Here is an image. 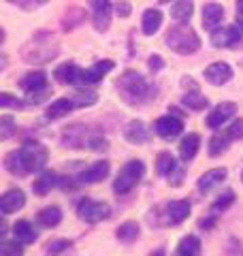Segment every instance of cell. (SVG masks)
<instances>
[{
    "label": "cell",
    "mask_w": 243,
    "mask_h": 256,
    "mask_svg": "<svg viewBox=\"0 0 243 256\" xmlns=\"http://www.w3.org/2000/svg\"><path fill=\"white\" fill-rule=\"evenodd\" d=\"M9 2H13V4H20V2H22V0H9Z\"/></svg>",
    "instance_id": "cell-48"
},
{
    "label": "cell",
    "mask_w": 243,
    "mask_h": 256,
    "mask_svg": "<svg viewBox=\"0 0 243 256\" xmlns=\"http://www.w3.org/2000/svg\"><path fill=\"white\" fill-rule=\"evenodd\" d=\"M0 107H2V109H9V107H13V109H24V107H26V102L20 100V98H13L9 92H2V94H0Z\"/></svg>",
    "instance_id": "cell-40"
},
{
    "label": "cell",
    "mask_w": 243,
    "mask_h": 256,
    "mask_svg": "<svg viewBox=\"0 0 243 256\" xmlns=\"http://www.w3.org/2000/svg\"><path fill=\"white\" fill-rule=\"evenodd\" d=\"M237 15L243 18V0H237Z\"/></svg>",
    "instance_id": "cell-47"
},
{
    "label": "cell",
    "mask_w": 243,
    "mask_h": 256,
    "mask_svg": "<svg viewBox=\"0 0 243 256\" xmlns=\"http://www.w3.org/2000/svg\"><path fill=\"white\" fill-rule=\"evenodd\" d=\"M38 222L45 228H56L62 222V210L58 205H47L38 212Z\"/></svg>",
    "instance_id": "cell-30"
},
{
    "label": "cell",
    "mask_w": 243,
    "mask_h": 256,
    "mask_svg": "<svg viewBox=\"0 0 243 256\" xmlns=\"http://www.w3.org/2000/svg\"><path fill=\"white\" fill-rule=\"evenodd\" d=\"M162 66H164V62H162L160 56H152V58H150V70L156 73V70H160Z\"/></svg>",
    "instance_id": "cell-44"
},
{
    "label": "cell",
    "mask_w": 243,
    "mask_h": 256,
    "mask_svg": "<svg viewBox=\"0 0 243 256\" xmlns=\"http://www.w3.org/2000/svg\"><path fill=\"white\" fill-rule=\"evenodd\" d=\"M70 248H72L70 239H64V237L52 239V242L45 244V256H60V254H64V252H68Z\"/></svg>",
    "instance_id": "cell-35"
},
{
    "label": "cell",
    "mask_w": 243,
    "mask_h": 256,
    "mask_svg": "<svg viewBox=\"0 0 243 256\" xmlns=\"http://www.w3.org/2000/svg\"><path fill=\"white\" fill-rule=\"evenodd\" d=\"M232 203H234V190H224L222 194L212 203V207H209V214H212V216H220V214H224L226 210H228Z\"/></svg>",
    "instance_id": "cell-33"
},
{
    "label": "cell",
    "mask_w": 243,
    "mask_h": 256,
    "mask_svg": "<svg viewBox=\"0 0 243 256\" xmlns=\"http://www.w3.org/2000/svg\"><path fill=\"white\" fill-rule=\"evenodd\" d=\"M92 6V22L98 32H107L111 26V2L109 0H90Z\"/></svg>",
    "instance_id": "cell-12"
},
{
    "label": "cell",
    "mask_w": 243,
    "mask_h": 256,
    "mask_svg": "<svg viewBox=\"0 0 243 256\" xmlns=\"http://www.w3.org/2000/svg\"><path fill=\"white\" fill-rule=\"evenodd\" d=\"M232 141H237L232 137V132L228 130V128H222L220 132H216L212 139H209V146H207V152H209V156L212 158H218V156H222L226 150L230 148V143Z\"/></svg>",
    "instance_id": "cell-20"
},
{
    "label": "cell",
    "mask_w": 243,
    "mask_h": 256,
    "mask_svg": "<svg viewBox=\"0 0 243 256\" xmlns=\"http://www.w3.org/2000/svg\"><path fill=\"white\" fill-rule=\"evenodd\" d=\"M13 237L18 239L20 244L28 246V244H34L38 239V233L34 228V224H32L30 220H18L13 224Z\"/></svg>",
    "instance_id": "cell-23"
},
{
    "label": "cell",
    "mask_w": 243,
    "mask_h": 256,
    "mask_svg": "<svg viewBox=\"0 0 243 256\" xmlns=\"http://www.w3.org/2000/svg\"><path fill=\"white\" fill-rule=\"evenodd\" d=\"M154 132L162 139H175L184 132V122H182V118L175 116V114L162 116L154 122Z\"/></svg>",
    "instance_id": "cell-11"
},
{
    "label": "cell",
    "mask_w": 243,
    "mask_h": 256,
    "mask_svg": "<svg viewBox=\"0 0 243 256\" xmlns=\"http://www.w3.org/2000/svg\"><path fill=\"white\" fill-rule=\"evenodd\" d=\"M160 2H168V0H160Z\"/></svg>",
    "instance_id": "cell-49"
},
{
    "label": "cell",
    "mask_w": 243,
    "mask_h": 256,
    "mask_svg": "<svg viewBox=\"0 0 243 256\" xmlns=\"http://www.w3.org/2000/svg\"><path fill=\"white\" fill-rule=\"evenodd\" d=\"M58 54H60V47H58V43L54 41L52 34H38V36H34V41L26 43L20 50L22 60L28 62V64H45V62H52Z\"/></svg>",
    "instance_id": "cell-4"
},
{
    "label": "cell",
    "mask_w": 243,
    "mask_h": 256,
    "mask_svg": "<svg viewBox=\"0 0 243 256\" xmlns=\"http://www.w3.org/2000/svg\"><path fill=\"white\" fill-rule=\"evenodd\" d=\"M77 216L79 220H84L88 224H98L111 218V207L104 201H94V198H81L77 203Z\"/></svg>",
    "instance_id": "cell-9"
},
{
    "label": "cell",
    "mask_w": 243,
    "mask_h": 256,
    "mask_svg": "<svg viewBox=\"0 0 243 256\" xmlns=\"http://www.w3.org/2000/svg\"><path fill=\"white\" fill-rule=\"evenodd\" d=\"M45 2H50V0H22L20 6L22 9H26V11H32V9H36V6L45 4Z\"/></svg>",
    "instance_id": "cell-43"
},
{
    "label": "cell",
    "mask_w": 243,
    "mask_h": 256,
    "mask_svg": "<svg viewBox=\"0 0 243 256\" xmlns=\"http://www.w3.org/2000/svg\"><path fill=\"white\" fill-rule=\"evenodd\" d=\"M24 205H26V194H24V190H20V188H11L0 196V212L4 216L20 212Z\"/></svg>",
    "instance_id": "cell-15"
},
{
    "label": "cell",
    "mask_w": 243,
    "mask_h": 256,
    "mask_svg": "<svg viewBox=\"0 0 243 256\" xmlns=\"http://www.w3.org/2000/svg\"><path fill=\"white\" fill-rule=\"evenodd\" d=\"M72 109H77V107H75V102H72L68 96H64V98L54 100L52 105L47 107L45 118H47V120H62V118H66Z\"/></svg>",
    "instance_id": "cell-27"
},
{
    "label": "cell",
    "mask_w": 243,
    "mask_h": 256,
    "mask_svg": "<svg viewBox=\"0 0 243 256\" xmlns=\"http://www.w3.org/2000/svg\"><path fill=\"white\" fill-rule=\"evenodd\" d=\"M202 254V244L196 235H186L180 239L173 256H200Z\"/></svg>",
    "instance_id": "cell-24"
},
{
    "label": "cell",
    "mask_w": 243,
    "mask_h": 256,
    "mask_svg": "<svg viewBox=\"0 0 243 256\" xmlns=\"http://www.w3.org/2000/svg\"><path fill=\"white\" fill-rule=\"evenodd\" d=\"M232 77V68L226 62H214L205 68V79L212 86H224L228 84Z\"/></svg>",
    "instance_id": "cell-18"
},
{
    "label": "cell",
    "mask_w": 243,
    "mask_h": 256,
    "mask_svg": "<svg viewBox=\"0 0 243 256\" xmlns=\"http://www.w3.org/2000/svg\"><path fill=\"white\" fill-rule=\"evenodd\" d=\"M145 175V162L143 160H130L118 171V178L113 182V192L118 196H126L139 186V182Z\"/></svg>",
    "instance_id": "cell-7"
},
{
    "label": "cell",
    "mask_w": 243,
    "mask_h": 256,
    "mask_svg": "<svg viewBox=\"0 0 243 256\" xmlns=\"http://www.w3.org/2000/svg\"><path fill=\"white\" fill-rule=\"evenodd\" d=\"M152 212L156 214V218L150 216V224H154V226H177V224H182L184 220H188L190 203L188 201H168Z\"/></svg>",
    "instance_id": "cell-6"
},
{
    "label": "cell",
    "mask_w": 243,
    "mask_h": 256,
    "mask_svg": "<svg viewBox=\"0 0 243 256\" xmlns=\"http://www.w3.org/2000/svg\"><path fill=\"white\" fill-rule=\"evenodd\" d=\"M241 182H243V171H241Z\"/></svg>",
    "instance_id": "cell-50"
},
{
    "label": "cell",
    "mask_w": 243,
    "mask_h": 256,
    "mask_svg": "<svg viewBox=\"0 0 243 256\" xmlns=\"http://www.w3.org/2000/svg\"><path fill=\"white\" fill-rule=\"evenodd\" d=\"M84 22H86V11L79 9V6H70V9L64 13V18H62V30H66V32L75 30Z\"/></svg>",
    "instance_id": "cell-32"
},
{
    "label": "cell",
    "mask_w": 243,
    "mask_h": 256,
    "mask_svg": "<svg viewBox=\"0 0 243 256\" xmlns=\"http://www.w3.org/2000/svg\"><path fill=\"white\" fill-rule=\"evenodd\" d=\"M60 143L68 150H88V152H107L109 139L98 128L88 124H68L62 128Z\"/></svg>",
    "instance_id": "cell-2"
},
{
    "label": "cell",
    "mask_w": 243,
    "mask_h": 256,
    "mask_svg": "<svg viewBox=\"0 0 243 256\" xmlns=\"http://www.w3.org/2000/svg\"><path fill=\"white\" fill-rule=\"evenodd\" d=\"M156 173L160 175V178H164L168 186H173V188L182 186L184 178H186L184 166L177 162L171 152H160V154L156 156Z\"/></svg>",
    "instance_id": "cell-8"
},
{
    "label": "cell",
    "mask_w": 243,
    "mask_h": 256,
    "mask_svg": "<svg viewBox=\"0 0 243 256\" xmlns=\"http://www.w3.org/2000/svg\"><path fill=\"white\" fill-rule=\"evenodd\" d=\"M124 137L128 143H132V146H143V143H150L152 132L141 120H132V122H128L124 128Z\"/></svg>",
    "instance_id": "cell-16"
},
{
    "label": "cell",
    "mask_w": 243,
    "mask_h": 256,
    "mask_svg": "<svg viewBox=\"0 0 243 256\" xmlns=\"http://www.w3.org/2000/svg\"><path fill=\"white\" fill-rule=\"evenodd\" d=\"M141 26H143V34H156L158 28L162 26V13L158 9H150V11H145L143 13V22H141Z\"/></svg>",
    "instance_id": "cell-31"
},
{
    "label": "cell",
    "mask_w": 243,
    "mask_h": 256,
    "mask_svg": "<svg viewBox=\"0 0 243 256\" xmlns=\"http://www.w3.org/2000/svg\"><path fill=\"white\" fill-rule=\"evenodd\" d=\"M226 175H228V171L224 169H209V171H205L198 178V182H196V188H198V192L200 194H207V192H212L214 188H218V186H222V182L226 180Z\"/></svg>",
    "instance_id": "cell-17"
},
{
    "label": "cell",
    "mask_w": 243,
    "mask_h": 256,
    "mask_svg": "<svg viewBox=\"0 0 243 256\" xmlns=\"http://www.w3.org/2000/svg\"><path fill=\"white\" fill-rule=\"evenodd\" d=\"M68 98L75 102L77 109H84V107H92L94 102L98 100V94L92 92V90H77V92L68 94Z\"/></svg>",
    "instance_id": "cell-34"
},
{
    "label": "cell",
    "mask_w": 243,
    "mask_h": 256,
    "mask_svg": "<svg viewBox=\"0 0 243 256\" xmlns=\"http://www.w3.org/2000/svg\"><path fill=\"white\" fill-rule=\"evenodd\" d=\"M20 88L24 92H36V90H43L47 88V75L43 70H34V73H26L20 79Z\"/></svg>",
    "instance_id": "cell-29"
},
{
    "label": "cell",
    "mask_w": 243,
    "mask_h": 256,
    "mask_svg": "<svg viewBox=\"0 0 243 256\" xmlns=\"http://www.w3.org/2000/svg\"><path fill=\"white\" fill-rule=\"evenodd\" d=\"M116 68V62L113 60H98L96 64H92L90 68H86L84 70V77H81V84H98L100 79L107 75V73H111V70Z\"/></svg>",
    "instance_id": "cell-21"
},
{
    "label": "cell",
    "mask_w": 243,
    "mask_h": 256,
    "mask_svg": "<svg viewBox=\"0 0 243 256\" xmlns=\"http://www.w3.org/2000/svg\"><path fill=\"white\" fill-rule=\"evenodd\" d=\"M111 171V164L107 160H98V162H92L88 169H84L77 175L79 184H98L102 180H107V175Z\"/></svg>",
    "instance_id": "cell-14"
},
{
    "label": "cell",
    "mask_w": 243,
    "mask_h": 256,
    "mask_svg": "<svg viewBox=\"0 0 243 256\" xmlns=\"http://www.w3.org/2000/svg\"><path fill=\"white\" fill-rule=\"evenodd\" d=\"M224 20V9H222V4H218V2H209L202 6V26H205L207 30H216L218 24H222Z\"/></svg>",
    "instance_id": "cell-26"
},
{
    "label": "cell",
    "mask_w": 243,
    "mask_h": 256,
    "mask_svg": "<svg viewBox=\"0 0 243 256\" xmlns=\"http://www.w3.org/2000/svg\"><path fill=\"white\" fill-rule=\"evenodd\" d=\"M54 77L64 86H75V84H81L84 68H79L75 62H64V64H60V66L56 68Z\"/></svg>",
    "instance_id": "cell-19"
},
{
    "label": "cell",
    "mask_w": 243,
    "mask_h": 256,
    "mask_svg": "<svg viewBox=\"0 0 243 256\" xmlns=\"http://www.w3.org/2000/svg\"><path fill=\"white\" fill-rule=\"evenodd\" d=\"M150 256H166V250H164V248H158V250L150 252Z\"/></svg>",
    "instance_id": "cell-46"
},
{
    "label": "cell",
    "mask_w": 243,
    "mask_h": 256,
    "mask_svg": "<svg viewBox=\"0 0 243 256\" xmlns=\"http://www.w3.org/2000/svg\"><path fill=\"white\" fill-rule=\"evenodd\" d=\"M15 132H18L15 120L11 116H2V118H0V139L6 141V139H11Z\"/></svg>",
    "instance_id": "cell-38"
},
{
    "label": "cell",
    "mask_w": 243,
    "mask_h": 256,
    "mask_svg": "<svg viewBox=\"0 0 243 256\" xmlns=\"http://www.w3.org/2000/svg\"><path fill=\"white\" fill-rule=\"evenodd\" d=\"M212 45L216 50L220 47H228V50H237L243 45V22L234 24V26H224L212 32Z\"/></svg>",
    "instance_id": "cell-10"
},
{
    "label": "cell",
    "mask_w": 243,
    "mask_h": 256,
    "mask_svg": "<svg viewBox=\"0 0 243 256\" xmlns=\"http://www.w3.org/2000/svg\"><path fill=\"white\" fill-rule=\"evenodd\" d=\"M141 235V228H139V224L132 222V220H126V222H122L120 226L116 228V239L120 244H134L136 239H139Z\"/></svg>",
    "instance_id": "cell-28"
},
{
    "label": "cell",
    "mask_w": 243,
    "mask_h": 256,
    "mask_svg": "<svg viewBox=\"0 0 243 256\" xmlns=\"http://www.w3.org/2000/svg\"><path fill=\"white\" fill-rule=\"evenodd\" d=\"M116 86H118L122 100L132 107H139V105H145V102L154 100L156 98V92H158V88L150 84L148 79L141 73H136V70H126V73L118 79Z\"/></svg>",
    "instance_id": "cell-3"
},
{
    "label": "cell",
    "mask_w": 243,
    "mask_h": 256,
    "mask_svg": "<svg viewBox=\"0 0 243 256\" xmlns=\"http://www.w3.org/2000/svg\"><path fill=\"white\" fill-rule=\"evenodd\" d=\"M198 150H200V137L196 132H188L180 141V158L184 160V162H190V160H194V156L198 154Z\"/></svg>",
    "instance_id": "cell-25"
},
{
    "label": "cell",
    "mask_w": 243,
    "mask_h": 256,
    "mask_svg": "<svg viewBox=\"0 0 243 256\" xmlns=\"http://www.w3.org/2000/svg\"><path fill=\"white\" fill-rule=\"evenodd\" d=\"M24 254V248L22 244L15 239V242H4L0 244V256H22Z\"/></svg>",
    "instance_id": "cell-39"
},
{
    "label": "cell",
    "mask_w": 243,
    "mask_h": 256,
    "mask_svg": "<svg viewBox=\"0 0 243 256\" xmlns=\"http://www.w3.org/2000/svg\"><path fill=\"white\" fill-rule=\"evenodd\" d=\"M116 11H118L120 18H128V15H130V4H128V2H120L116 6Z\"/></svg>",
    "instance_id": "cell-45"
},
{
    "label": "cell",
    "mask_w": 243,
    "mask_h": 256,
    "mask_svg": "<svg viewBox=\"0 0 243 256\" xmlns=\"http://www.w3.org/2000/svg\"><path fill=\"white\" fill-rule=\"evenodd\" d=\"M216 222H218V216H212V214H209L207 218L198 220V226H200L202 230H212V228L216 226Z\"/></svg>",
    "instance_id": "cell-42"
},
{
    "label": "cell",
    "mask_w": 243,
    "mask_h": 256,
    "mask_svg": "<svg viewBox=\"0 0 243 256\" xmlns=\"http://www.w3.org/2000/svg\"><path fill=\"white\" fill-rule=\"evenodd\" d=\"M56 186H60V175L56 171H43L32 182V192H34L36 196H45V194H50Z\"/></svg>",
    "instance_id": "cell-22"
},
{
    "label": "cell",
    "mask_w": 243,
    "mask_h": 256,
    "mask_svg": "<svg viewBox=\"0 0 243 256\" xmlns=\"http://www.w3.org/2000/svg\"><path fill=\"white\" fill-rule=\"evenodd\" d=\"M47 96H50V88H43V90L30 92V94H28V102H34V105H38V102H43Z\"/></svg>",
    "instance_id": "cell-41"
},
{
    "label": "cell",
    "mask_w": 243,
    "mask_h": 256,
    "mask_svg": "<svg viewBox=\"0 0 243 256\" xmlns=\"http://www.w3.org/2000/svg\"><path fill=\"white\" fill-rule=\"evenodd\" d=\"M50 152L43 143L38 141H26L20 150H13L4 156V169L13 178H28L45 169Z\"/></svg>",
    "instance_id": "cell-1"
},
{
    "label": "cell",
    "mask_w": 243,
    "mask_h": 256,
    "mask_svg": "<svg viewBox=\"0 0 243 256\" xmlns=\"http://www.w3.org/2000/svg\"><path fill=\"white\" fill-rule=\"evenodd\" d=\"M234 111H237V105H234V102H220V105H216L207 116V128L220 130V128L234 116Z\"/></svg>",
    "instance_id": "cell-13"
},
{
    "label": "cell",
    "mask_w": 243,
    "mask_h": 256,
    "mask_svg": "<svg viewBox=\"0 0 243 256\" xmlns=\"http://www.w3.org/2000/svg\"><path fill=\"white\" fill-rule=\"evenodd\" d=\"M192 9H194L192 0H177L171 15H173V20H177V22H188L192 18Z\"/></svg>",
    "instance_id": "cell-36"
},
{
    "label": "cell",
    "mask_w": 243,
    "mask_h": 256,
    "mask_svg": "<svg viewBox=\"0 0 243 256\" xmlns=\"http://www.w3.org/2000/svg\"><path fill=\"white\" fill-rule=\"evenodd\" d=\"M182 102H184V105L188 107V109H192V111H202V109L209 107V100L205 98V96H200L198 92H188V94H184Z\"/></svg>",
    "instance_id": "cell-37"
},
{
    "label": "cell",
    "mask_w": 243,
    "mask_h": 256,
    "mask_svg": "<svg viewBox=\"0 0 243 256\" xmlns=\"http://www.w3.org/2000/svg\"><path fill=\"white\" fill-rule=\"evenodd\" d=\"M164 43H166L168 50L175 52V54L190 56V54H194V52H198L200 38H198L196 32H194V28L180 24V26H173L171 30L166 32Z\"/></svg>",
    "instance_id": "cell-5"
}]
</instances>
